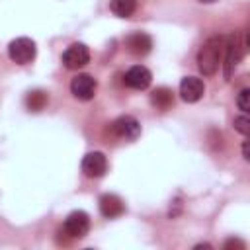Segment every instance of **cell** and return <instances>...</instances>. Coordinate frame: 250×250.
Here are the masks:
<instances>
[{"label": "cell", "instance_id": "obj_11", "mask_svg": "<svg viewBox=\"0 0 250 250\" xmlns=\"http://www.w3.org/2000/svg\"><path fill=\"white\" fill-rule=\"evenodd\" d=\"M125 47H127V51H129L131 55H135V57H145V55H148L150 49H152V39H150V35H146V33H143V31H135V33H129V35L125 37Z\"/></svg>", "mask_w": 250, "mask_h": 250}, {"label": "cell", "instance_id": "obj_7", "mask_svg": "<svg viewBox=\"0 0 250 250\" xmlns=\"http://www.w3.org/2000/svg\"><path fill=\"white\" fill-rule=\"evenodd\" d=\"M96 90H98V82L90 74H76L70 80V92H72V96L78 98V100H82V102L92 100L96 96Z\"/></svg>", "mask_w": 250, "mask_h": 250}, {"label": "cell", "instance_id": "obj_2", "mask_svg": "<svg viewBox=\"0 0 250 250\" xmlns=\"http://www.w3.org/2000/svg\"><path fill=\"white\" fill-rule=\"evenodd\" d=\"M244 47H246V43H242L240 33H236V31L225 39V49H223V53H225V62H223L225 64V78H230L232 72L236 70V66L244 55Z\"/></svg>", "mask_w": 250, "mask_h": 250}, {"label": "cell", "instance_id": "obj_17", "mask_svg": "<svg viewBox=\"0 0 250 250\" xmlns=\"http://www.w3.org/2000/svg\"><path fill=\"white\" fill-rule=\"evenodd\" d=\"M234 129L238 133H242V135H248V131H250V119L246 117V113L234 117Z\"/></svg>", "mask_w": 250, "mask_h": 250}, {"label": "cell", "instance_id": "obj_19", "mask_svg": "<svg viewBox=\"0 0 250 250\" xmlns=\"http://www.w3.org/2000/svg\"><path fill=\"white\" fill-rule=\"evenodd\" d=\"M242 156H244V160L250 158V156H248V141H244V145H242Z\"/></svg>", "mask_w": 250, "mask_h": 250}, {"label": "cell", "instance_id": "obj_18", "mask_svg": "<svg viewBox=\"0 0 250 250\" xmlns=\"http://www.w3.org/2000/svg\"><path fill=\"white\" fill-rule=\"evenodd\" d=\"M232 246H234V248H244V242H242V240H238V238H236V240H234V238H230V240H227V242H225V248H232Z\"/></svg>", "mask_w": 250, "mask_h": 250}, {"label": "cell", "instance_id": "obj_20", "mask_svg": "<svg viewBox=\"0 0 250 250\" xmlns=\"http://www.w3.org/2000/svg\"><path fill=\"white\" fill-rule=\"evenodd\" d=\"M199 2H203V4H213V2H217V0H199Z\"/></svg>", "mask_w": 250, "mask_h": 250}, {"label": "cell", "instance_id": "obj_3", "mask_svg": "<svg viewBox=\"0 0 250 250\" xmlns=\"http://www.w3.org/2000/svg\"><path fill=\"white\" fill-rule=\"evenodd\" d=\"M35 53H37V47H35V41L29 39V37H16L10 41L8 45V57L18 62V64H27L35 59Z\"/></svg>", "mask_w": 250, "mask_h": 250}, {"label": "cell", "instance_id": "obj_16", "mask_svg": "<svg viewBox=\"0 0 250 250\" xmlns=\"http://www.w3.org/2000/svg\"><path fill=\"white\" fill-rule=\"evenodd\" d=\"M248 96H250V90H248V88H242V90L238 92V98H236V105H238V109H242V113H248V109H250V104H248Z\"/></svg>", "mask_w": 250, "mask_h": 250}, {"label": "cell", "instance_id": "obj_4", "mask_svg": "<svg viewBox=\"0 0 250 250\" xmlns=\"http://www.w3.org/2000/svg\"><path fill=\"white\" fill-rule=\"evenodd\" d=\"M62 230L70 238H84L88 234V230H90V217H88V213L82 211V209H76V211L68 213L66 219H64Z\"/></svg>", "mask_w": 250, "mask_h": 250}, {"label": "cell", "instance_id": "obj_1", "mask_svg": "<svg viewBox=\"0 0 250 250\" xmlns=\"http://www.w3.org/2000/svg\"><path fill=\"white\" fill-rule=\"evenodd\" d=\"M223 49H225V37L223 35H213L201 45V49L197 53V68L203 76H213L219 70Z\"/></svg>", "mask_w": 250, "mask_h": 250}, {"label": "cell", "instance_id": "obj_5", "mask_svg": "<svg viewBox=\"0 0 250 250\" xmlns=\"http://www.w3.org/2000/svg\"><path fill=\"white\" fill-rule=\"evenodd\" d=\"M90 62V49L84 43H72L62 53V64L68 70H78Z\"/></svg>", "mask_w": 250, "mask_h": 250}, {"label": "cell", "instance_id": "obj_10", "mask_svg": "<svg viewBox=\"0 0 250 250\" xmlns=\"http://www.w3.org/2000/svg\"><path fill=\"white\" fill-rule=\"evenodd\" d=\"M205 94V84L201 78L197 76H186L182 78L180 82V96L184 102L188 104H193V102H199Z\"/></svg>", "mask_w": 250, "mask_h": 250}, {"label": "cell", "instance_id": "obj_14", "mask_svg": "<svg viewBox=\"0 0 250 250\" xmlns=\"http://www.w3.org/2000/svg\"><path fill=\"white\" fill-rule=\"evenodd\" d=\"M109 10L117 18H129L137 10V0H109Z\"/></svg>", "mask_w": 250, "mask_h": 250}, {"label": "cell", "instance_id": "obj_8", "mask_svg": "<svg viewBox=\"0 0 250 250\" xmlns=\"http://www.w3.org/2000/svg\"><path fill=\"white\" fill-rule=\"evenodd\" d=\"M82 172L88 178H102L107 172V158L100 150H92L82 158Z\"/></svg>", "mask_w": 250, "mask_h": 250}, {"label": "cell", "instance_id": "obj_12", "mask_svg": "<svg viewBox=\"0 0 250 250\" xmlns=\"http://www.w3.org/2000/svg\"><path fill=\"white\" fill-rule=\"evenodd\" d=\"M98 205H100V213H102L105 219H115V217H119V215L125 213V203H123V199H121L119 195H115V193H104V195L100 197Z\"/></svg>", "mask_w": 250, "mask_h": 250}, {"label": "cell", "instance_id": "obj_15", "mask_svg": "<svg viewBox=\"0 0 250 250\" xmlns=\"http://www.w3.org/2000/svg\"><path fill=\"white\" fill-rule=\"evenodd\" d=\"M47 102H49V96L43 90H31L25 96V105L29 111H41L47 105Z\"/></svg>", "mask_w": 250, "mask_h": 250}, {"label": "cell", "instance_id": "obj_6", "mask_svg": "<svg viewBox=\"0 0 250 250\" xmlns=\"http://www.w3.org/2000/svg\"><path fill=\"white\" fill-rule=\"evenodd\" d=\"M111 133L123 141H137L141 135V123L133 115H121L111 123Z\"/></svg>", "mask_w": 250, "mask_h": 250}, {"label": "cell", "instance_id": "obj_9", "mask_svg": "<svg viewBox=\"0 0 250 250\" xmlns=\"http://www.w3.org/2000/svg\"><path fill=\"white\" fill-rule=\"evenodd\" d=\"M123 82H125L127 88H133V90H145V88L150 86V82H152V74H150V70H148L146 66H143V64H135V66H131V68L125 72Z\"/></svg>", "mask_w": 250, "mask_h": 250}, {"label": "cell", "instance_id": "obj_13", "mask_svg": "<svg viewBox=\"0 0 250 250\" xmlns=\"http://www.w3.org/2000/svg\"><path fill=\"white\" fill-rule=\"evenodd\" d=\"M150 102L160 111H166L174 104V92L170 88H166V86H160V88H156V90L150 92Z\"/></svg>", "mask_w": 250, "mask_h": 250}]
</instances>
